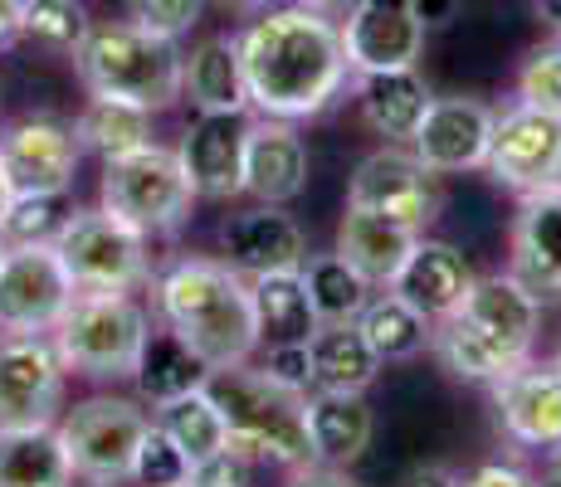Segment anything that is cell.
<instances>
[{
    "label": "cell",
    "mask_w": 561,
    "mask_h": 487,
    "mask_svg": "<svg viewBox=\"0 0 561 487\" xmlns=\"http://www.w3.org/2000/svg\"><path fill=\"white\" fill-rule=\"evenodd\" d=\"M244 69L250 113L278 123L322 117L352 89V63L342 49L337 15H318L304 5H268L234 35Z\"/></svg>",
    "instance_id": "1"
},
{
    "label": "cell",
    "mask_w": 561,
    "mask_h": 487,
    "mask_svg": "<svg viewBox=\"0 0 561 487\" xmlns=\"http://www.w3.org/2000/svg\"><path fill=\"white\" fill-rule=\"evenodd\" d=\"M157 317L176 332L210 371L250 366L259 351V322L250 302V278L234 274L225 258H171L152 274Z\"/></svg>",
    "instance_id": "2"
},
{
    "label": "cell",
    "mask_w": 561,
    "mask_h": 487,
    "mask_svg": "<svg viewBox=\"0 0 561 487\" xmlns=\"http://www.w3.org/2000/svg\"><path fill=\"white\" fill-rule=\"evenodd\" d=\"M73 73L89 97H117L147 113H167L171 103H181V45L133 20L89 25L83 45L73 49Z\"/></svg>",
    "instance_id": "3"
},
{
    "label": "cell",
    "mask_w": 561,
    "mask_h": 487,
    "mask_svg": "<svg viewBox=\"0 0 561 487\" xmlns=\"http://www.w3.org/2000/svg\"><path fill=\"white\" fill-rule=\"evenodd\" d=\"M205 390L220 405V419L230 429V443L244 449L254 463H278V468H312L308 443V395L274 385L264 371L230 366L210 371Z\"/></svg>",
    "instance_id": "4"
},
{
    "label": "cell",
    "mask_w": 561,
    "mask_h": 487,
    "mask_svg": "<svg viewBox=\"0 0 561 487\" xmlns=\"http://www.w3.org/2000/svg\"><path fill=\"white\" fill-rule=\"evenodd\" d=\"M147 332H152V317L133 292H73L69 312L59 317V327L49 337L73 375L127 381Z\"/></svg>",
    "instance_id": "5"
},
{
    "label": "cell",
    "mask_w": 561,
    "mask_h": 487,
    "mask_svg": "<svg viewBox=\"0 0 561 487\" xmlns=\"http://www.w3.org/2000/svg\"><path fill=\"white\" fill-rule=\"evenodd\" d=\"M99 205L107 214H117L123 224H133L137 234H147V240H167V234H176L191 220L196 190H191L176 151L152 142L117 161H103Z\"/></svg>",
    "instance_id": "6"
},
{
    "label": "cell",
    "mask_w": 561,
    "mask_h": 487,
    "mask_svg": "<svg viewBox=\"0 0 561 487\" xmlns=\"http://www.w3.org/2000/svg\"><path fill=\"white\" fill-rule=\"evenodd\" d=\"M147 425H152V415L142 409V399L127 395H89L64 419H54L73 459V473L89 487H123L133 478V459Z\"/></svg>",
    "instance_id": "7"
},
{
    "label": "cell",
    "mask_w": 561,
    "mask_h": 487,
    "mask_svg": "<svg viewBox=\"0 0 561 487\" xmlns=\"http://www.w3.org/2000/svg\"><path fill=\"white\" fill-rule=\"evenodd\" d=\"M64 274L73 278L79 292H133L152 283V240L137 234L133 224H123L117 214L79 210L69 220V230L54 240Z\"/></svg>",
    "instance_id": "8"
},
{
    "label": "cell",
    "mask_w": 561,
    "mask_h": 487,
    "mask_svg": "<svg viewBox=\"0 0 561 487\" xmlns=\"http://www.w3.org/2000/svg\"><path fill=\"white\" fill-rule=\"evenodd\" d=\"M347 205L425 234L430 224H435L439 205H445V190H439V176L415 151L386 142L381 151L357 161V171H352V181H347Z\"/></svg>",
    "instance_id": "9"
},
{
    "label": "cell",
    "mask_w": 561,
    "mask_h": 487,
    "mask_svg": "<svg viewBox=\"0 0 561 487\" xmlns=\"http://www.w3.org/2000/svg\"><path fill=\"white\" fill-rule=\"evenodd\" d=\"M73 278L64 274L54 244H10L0 264V332L49 337L73 302Z\"/></svg>",
    "instance_id": "10"
},
{
    "label": "cell",
    "mask_w": 561,
    "mask_h": 487,
    "mask_svg": "<svg viewBox=\"0 0 561 487\" xmlns=\"http://www.w3.org/2000/svg\"><path fill=\"white\" fill-rule=\"evenodd\" d=\"M483 171H489V181L517 195L561 186V117L527 103L503 107L499 123H493Z\"/></svg>",
    "instance_id": "11"
},
{
    "label": "cell",
    "mask_w": 561,
    "mask_h": 487,
    "mask_svg": "<svg viewBox=\"0 0 561 487\" xmlns=\"http://www.w3.org/2000/svg\"><path fill=\"white\" fill-rule=\"evenodd\" d=\"M69 366L54 351V337L0 332V429L54 425L64 405Z\"/></svg>",
    "instance_id": "12"
},
{
    "label": "cell",
    "mask_w": 561,
    "mask_h": 487,
    "mask_svg": "<svg viewBox=\"0 0 561 487\" xmlns=\"http://www.w3.org/2000/svg\"><path fill=\"white\" fill-rule=\"evenodd\" d=\"M79 161L83 147L73 137V123H59V117H20L0 132V176L10 195L73 190Z\"/></svg>",
    "instance_id": "13"
},
{
    "label": "cell",
    "mask_w": 561,
    "mask_h": 487,
    "mask_svg": "<svg viewBox=\"0 0 561 487\" xmlns=\"http://www.w3.org/2000/svg\"><path fill=\"white\" fill-rule=\"evenodd\" d=\"M499 123V107L483 97L455 93V97H430L425 117H420L410 151L425 161L435 176H463V171H483L489 156V137Z\"/></svg>",
    "instance_id": "14"
},
{
    "label": "cell",
    "mask_w": 561,
    "mask_h": 487,
    "mask_svg": "<svg viewBox=\"0 0 561 487\" xmlns=\"http://www.w3.org/2000/svg\"><path fill=\"white\" fill-rule=\"evenodd\" d=\"M244 137H250V113H196L171 147L186 171L196 200H240L244 195Z\"/></svg>",
    "instance_id": "15"
},
{
    "label": "cell",
    "mask_w": 561,
    "mask_h": 487,
    "mask_svg": "<svg viewBox=\"0 0 561 487\" xmlns=\"http://www.w3.org/2000/svg\"><path fill=\"white\" fill-rule=\"evenodd\" d=\"M337 25H342V49H347L352 73L415 69L430 35L415 20L410 0H352Z\"/></svg>",
    "instance_id": "16"
},
{
    "label": "cell",
    "mask_w": 561,
    "mask_h": 487,
    "mask_svg": "<svg viewBox=\"0 0 561 487\" xmlns=\"http://www.w3.org/2000/svg\"><path fill=\"white\" fill-rule=\"evenodd\" d=\"M220 254L234 274L259 278L278 274V268H304L308 234L284 205H250V210L225 214L220 224Z\"/></svg>",
    "instance_id": "17"
},
{
    "label": "cell",
    "mask_w": 561,
    "mask_h": 487,
    "mask_svg": "<svg viewBox=\"0 0 561 487\" xmlns=\"http://www.w3.org/2000/svg\"><path fill=\"white\" fill-rule=\"evenodd\" d=\"M493 409L499 425L517 449H547L561 443V371L552 361L537 366L527 356L523 366H513L503 381H493Z\"/></svg>",
    "instance_id": "18"
},
{
    "label": "cell",
    "mask_w": 561,
    "mask_h": 487,
    "mask_svg": "<svg viewBox=\"0 0 561 487\" xmlns=\"http://www.w3.org/2000/svg\"><path fill=\"white\" fill-rule=\"evenodd\" d=\"M508 274L537 302L561 298V186L533 190L517 200Z\"/></svg>",
    "instance_id": "19"
},
{
    "label": "cell",
    "mask_w": 561,
    "mask_h": 487,
    "mask_svg": "<svg viewBox=\"0 0 561 487\" xmlns=\"http://www.w3.org/2000/svg\"><path fill=\"white\" fill-rule=\"evenodd\" d=\"M308 186V142L298 123L278 117H250L244 137V195L259 205H288Z\"/></svg>",
    "instance_id": "20"
},
{
    "label": "cell",
    "mask_w": 561,
    "mask_h": 487,
    "mask_svg": "<svg viewBox=\"0 0 561 487\" xmlns=\"http://www.w3.org/2000/svg\"><path fill=\"white\" fill-rule=\"evenodd\" d=\"M473 278H479V274H473V264L459 254L455 244L420 234L415 248L405 254L401 274H396L386 288L401 292L410 308L425 312L430 322H439V317H455V312L463 308V298H469Z\"/></svg>",
    "instance_id": "21"
},
{
    "label": "cell",
    "mask_w": 561,
    "mask_h": 487,
    "mask_svg": "<svg viewBox=\"0 0 561 487\" xmlns=\"http://www.w3.org/2000/svg\"><path fill=\"white\" fill-rule=\"evenodd\" d=\"M459 317H469L473 327H483L489 337H499L508 351L533 356L537 327H542V302L517 283L513 274H489V278H473Z\"/></svg>",
    "instance_id": "22"
},
{
    "label": "cell",
    "mask_w": 561,
    "mask_h": 487,
    "mask_svg": "<svg viewBox=\"0 0 561 487\" xmlns=\"http://www.w3.org/2000/svg\"><path fill=\"white\" fill-rule=\"evenodd\" d=\"M352 93H357L362 123L376 137L396 147H410L420 117L430 107V83L420 79V69H386V73H352Z\"/></svg>",
    "instance_id": "23"
},
{
    "label": "cell",
    "mask_w": 561,
    "mask_h": 487,
    "mask_svg": "<svg viewBox=\"0 0 561 487\" xmlns=\"http://www.w3.org/2000/svg\"><path fill=\"white\" fill-rule=\"evenodd\" d=\"M376 434V415L366 395H328L312 390L308 395V443L318 468H352Z\"/></svg>",
    "instance_id": "24"
},
{
    "label": "cell",
    "mask_w": 561,
    "mask_h": 487,
    "mask_svg": "<svg viewBox=\"0 0 561 487\" xmlns=\"http://www.w3.org/2000/svg\"><path fill=\"white\" fill-rule=\"evenodd\" d=\"M181 97H191L196 113H250L234 35H205L181 54Z\"/></svg>",
    "instance_id": "25"
},
{
    "label": "cell",
    "mask_w": 561,
    "mask_h": 487,
    "mask_svg": "<svg viewBox=\"0 0 561 487\" xmlns=\"http://www.w3.org/2000/svg\"><path fill=\"white\" fill-rule=\"evenodd\" d=\"M308 366L312 390L328 395H366L381 375V356L371 351L357 322H318V332L308 337Z\"/></svg>",
    "instance_id": "26"
},
{
    "label": "cell",
    "mask_w": 561,
    "mask_h": 487,
    "mask_svg": "<svg viewBox=\"0 0 561 487\" xmlns=\"http://www.w3.org/2000/svg\"><path fill=\"white\" fill-rule=\"evenodd\" d=\"M430 356L439 361V371L455 375V381H469V385H493L503 381V375L513 371V366H523L527 356L508 351L499 337H489L483 327H473L469 317H439L435 327H430Z\"/></svg>",
    "instance_id": "27"
},
{
    "label": "cell",
    "mask_w": 561,
    "mask_h": 487,
    "mask_svg": "<svg viewBox=\"0 0 561 487\" xmlns=\"http://www.w3.org/2000/svg\"><path fill=\"white\" fill-rule=\"evenodd\" d=\"M415 240L420 234L405 230V224L381 220V214H371V210H352V205L337 224V254L347 258L362 278H371V288H386L396 274H401V264H405L410 248H415Z\"/></svg>",
    "instance_id": "28"
},
{
    "label": "cell",
    "mask_w": 561,
    "mask_h": 487,
    "mask_svg": "<svg viewBox=\"0 0 561 487\" xmlns=\"http://www.w3.org/2000/svg\"><path fill=\"white\" fill-rule=\"evenodd\" d=\"M205 375H210V366H205L201 356L191 351L167 322H161V327L147 332V341H142V351H137L127 381L137 385V399H142V405L157 409V405H167V399L205 385Z\"/></svg>",
    "instance_id": "29"
},
{
    "label": "cell",
    "mask_w": 561,
    "mask_h": 487,
    "mask_svg": "<svg viewBox=\"0 0 561 487\" xmlns=\"http://www.w3.org/2000/svg\"><path fill=\"white\" fill-rule=\"evenodd\" d=\"M73 459L54 425L0 429V487H73Z\"/></svg>",
    "instance_id": "30"
},
{
    "label": "cell",
    "mask_w": 561,
    "mask_h": 487,
    "mask_svg": "<svg viewBox=\"0 0 561 487\" xmlns=\"http://www.w3.org/2000/svg\"><path fill=\"white\" fill-rule=\"evenodd\" d=\"M250 302H254L259 341H308L318 332V312H312V298L298 268L250 278Z\"/></svg>",
    "instance_id": "31"
},
{
    "label": "cell",
    "mask_w": 561,
    "mask_h": 487,
    "mask_svg": "<svg viewBox=\"0 0 561 487\" xmlns=\"http://www.w3.org/2000/svg\"><path fill=\"white\" fill-rule=\"evenodd\" d=\"M357 327L386 366V361H415L420 351H430V327H435V322L410 308L401 292L381 288V292H371L366 308L357 312Z\"/></svg>",
    "instance_id": "32"
},
{
    "label": "cell",
    "mask_w": 561,
    "mask_h": 487,
    "mask_svg": "<svg viewBox=\"0 0 561 487\" xmlns=\"http://www.w3.org/2000/svg\"><path fill=\"white\" fill-rule=\"evenodd\" d=\"M73 137L89 156L117 161L127 151L152 147V113L137 103H117V97H89V107L73 117Z\"/></svg>",
    "instance_id": "33"
},
{
    "label": "cell",
    "mask_w": 561,
    "mask_h": 487,
    "mask_svg": "<svg viewBox=\"0 0 561 487\" xmlns=\"http://www.w3.org/2000/svg\"><path fill=\"white\" fill-rule=\"evenodd\" d=\"M152 425L171 443H176L191 463L210 459L215 449H225V443H230V429H225V419H220V405L210 399V390H205V385L186 390V395H176V399H167V405H157L152 409Z\"/></svg>",
    "instance_id": "34"
},
{
    "label": "cell",
    "mask_w": 561,
    "mask_h": 487,
    "mask_svg": "<svg viewBox=\"0 0 561 487\" xmlns=\"http://www.w3.org/2000/svg\"><path fill=\"white\" fill-rule=\"evenodd\" d=\"M304 288L312 298V312H318V322H357V312L366 308V298H371V278H362L357 268L347 264V258L332 248V254H312L304 258Z\"/></svg>",
    "instance_id": "35"
},
{
    "label": "cell",
    "mask_w": 561,
    "mask_h": 487,
    "mask_svg": "<svg viewBox=\"0 0 561 487\" xmlns=\"http://www.w3.org/2000/svg\"><path fill=\"white\" fill-rule=\"evenodd\" d=\"M79 214L73 190H35V195H10L5 214H0V234L5 244H54L69 220Z\"/></svg>",
    "instance_id": "36"
},
{
    "label": "cell",
    "mask_w": 561,
    "mask_h": 487,
    "mask_svg": "<svg viewBox=\"0 0 561 487\" xmlns=\"http://www.w3.org/2000/svg\"><path fill=\"white\" fill-rule=\"evenodd\" d=\"M30 45L54 49V54H73L89 35V15L79 0H20V30Z\"/></svg>",
    "instance_id": "37"
},
{
    "label": "cell",
    "mask_w": 561,
    "mask_h": 487,
    "mask_svg": "<svg viewBox=\"0 0 561 487\" xmlns=\"http://www.w3.org/2000/svg\"><path fill=\"white\" fill-rule=\"evenodd\" d=\"M191 478V459L176 449L157 425H147L142 443H137V459H133V487H186Z\"/></svg>",
    "instance_id": "38"
},
{
    "label": "cell",
    "mask_w": 561,
    "mask_h": 487,
    "mask_svg": "<svg viewBox=\"0 0 561 487\" xmlns=\"http://www.w3.org/2000/svg\"><path fill=\"white\" fill-rule=\"evenodd\" d=\"M517 103L561 117V39H547L517 69Z\"/></svg>",
    "instance_id": "39"
},
{
    "label": "cell",
    "mask_w": 561,
    "mask_h": 487,
    "mask_svg": "<svg viewBox=\"0 0 561 487\" xmlns=\"http://www.w3.org/2000/svg\"><path fill=\"white\" fill-rule=\"evenodd\" d=\"M205 0H127V20L142 30H152L161 39H186L201 25Z\"/></svg>",
    "instance_id": "40"
},
{
    "label": "cell",
    "mask_w": 561,
    "mask_h": 487,
    "mask_svg": "<svg viewBox=\"0 0 561 487\" xmlns=\"http://www.w3.org/2000/svg\"><path fill=\"white\" fill-rule=\"evenodd\" d=\"M186 487H254V459L244 449H234V443H225L210 459L191 463Z\"/></svg>",
    "instance_id": "41"
},
{
    "label": "cell",
    "mask_w": 561,
    "mask_h": 487,
    "mask_svg": "<svg viewBox=\"0 0 561 487\" xmlns=\"http://www.w3.org/2000/svg\"><path fill=\"white\" fill-rule=\"evenodd\" d=\"M259 371H264L274 385H284V390H298V395H308V390H312L308 341H268V356L259 361Z\"/></svg>",
    "instance_id": "42"
},
{
    "label": "cell",
    "mask_w": 561,
    "mask_h": 487,
    "mask_svg": "<svg viewBox=\"0 0 561 487\" xmlns=\"http://www.w3.org/2000/svg\"><path fill=\"white\" fill-rule=\"evenodd\" d=\"M537 473H527L523 463H503V459H493V463H479L473 473H463L459 487H533Z\"/></svg>",
    "instance_id": "43"
},
{
    "label": "cell",
    "mask_w": 561,
    "mask_h": 487,
    "mask_svg": "<svg viewBox=\"0 0 561 487\" xmlns=\"http://www.w3.org/2000/svg\"><path fill=\"white\" fill-rule=\"evenodd\" d=\"M410 10H415V20L425 30H445L459 15V0H410Z\"/></svg>",
    "instance_id": "44"
},
{
    "label": "cell",
    "mask_w": 561,
    "mask_h": 487,
    "mask_svg": "<svg viewBox=\"0 0 561 487\" xmlns=\"http://www.w3.org/2000/svg\"><path fill=\"white\" fill-rule=\"evenodd\" d=\"M288 487H362V483H352L347 478V468H298V478L288 483Z\"/></svg>",
    "instance_id": "45"
},
{
    "label": "cell",
    "mask_w": 561,
    "mask_h": 487,
    "mask_svg": "<svg viewBox=\"0 0 561 487\" xmlns=\"http://www.w3.org/2000/svg\"><path fill=\"white\" fill-rule=\"evenodd\" d=\"M405 487H459V473H449V468H415L405 478Z\"/></svg>",
    "instance_id": "46"
},
{
    "label": "cell",
    "mask_w": 561,
    "mask_h": 487,
    "mask_svg": "<svg viewBox=\"0 0 561 487\" xmlns=\"http://www.w3.org/2000/svg\"><path fill=\"white\" fill-rule=\"evenodd\" d=\"M20 30V0H0V45H10Z\"/></svg>",
    "instance_id": "47"
},
{
    "label": "cell",
    "mask_w": 561,
    "mask_h": 487,
    "mask_svg": "<svg viewBox=\"0 0 561 487\" xmlns=\"http://www.w3.org/2000/svg\"><path fill=\"white\" fill-rule=\"evenodd\" d=\"M533 10H537V20L561 39V0H533Z\"/></svg>",
    "instance_id": "48"
},
{
    "label": "cell",
    "mask_w": 561,
    "mask_h": 487,
    "mask_svg": "<svg viewBox=\"0 0 561 487\" xmlns=\"http://www.w3.org/2000/svg\"><path fill=\"white\" fill-rule=\"evenodd\" d=\"M288 5H304V10H318V15H342L352 0H288Z\"/></svg>",
    "instance_id": "49"
},
{
    "label": "cell",
    "mask_w": 561,
    "mask_h": 487,
    "mask_svg": "<svg viewBox=\"0 0 561 487\" xmlns=\"http://www.w3.org/2000/svg\"><path fill=\"white\" fill-rule=\"evenodd\" d=\"M215 5L234 10V15H259V10H268V5H274V0H215Z\"/></svg>",
    "instance_id": "50"
},
{
    "label": "cell",
    "mask_w": 561,
    "mask_h": 487,
    "mask_svg": "<svg viewBox=\"0 0 561 487\" xmlns=\"http://www.w3.org/2000/svg\"><path fill=\"white\" fill-rule=\"evenodd\" d=\"M533 487H561V473L557 468H547V473H537Z\"/></svg>",
    "instance_id": "51"
},
{
    "label": "cell",
    "mask_w": 561,
    "mask_h": 487,
    "mask_svg": "<svg viewBox=\"0 0 561 487\" xmlns=\"http://www.w3.org/2000/svg\"><path fill=\"white\" fill-rule=\"evenodd\" d=\"M5 205H10V186H5V176H0V214H5Z\"/></svg>",
    "instance_id": "52"
},
{
    "label": "cell",
    "mask_w": 561,
    "mask_h": 487,
    "mask_svg": "<svg viewBox=\"0 0 561 487\" xmlns=\"http://www.w3.org/2000/svg\"><path fill=\"white\" fill-rule=\"evenodd\" d=\"M552 468L561 473V443H557V449H552Z\"/></svg>",
    "instance_id": "53"
},
{
    "label": "cell",
    "mask_w": 561,
    "mask_h": 487,
    "mask_svg": "<svg viewBox=\"0 0 561 487\" xmlns=\"http://www.w3.org/2000/svg\"><path fill=\"white\" fill-rule=\"evenodd\" d=\"M5 254H10V244H5V234H0V264H5Z\"/></svg>",
    "instance_id": "54"
},
{
    "label": "cell",
    "mask_w": 561,
    "mask_h": 487,
    "mask_svg": "<svg viewBox=\"0 0 561 487\" xmlns=\"http://www.w3.org/2000/svg\"><path fill=\"white\" fill-rule=\"evenodd\" d=\"M552 366H557V371H561V346H557V356H552Z\"/></svg>",
    "instance_id": "55"
}]
</instances>
